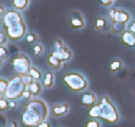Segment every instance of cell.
Listing matches in <instances>:
<instances>
[{
    "label": "cell",
    "instance_id": "6da1fadb",
    "mask_svg": "<svg viewBox=\"0 0 135 127\" xmlns=\"http://www.w3.org/2000/svg\"><path fill=\"white\" fill-rule=\"evenodd\" d=\"M49 115V107L43 99L34 98L27 101L21 113L20 123L23 127H38Z\"/></svg>",
    "mask_w": 135,
    "mask_h": 127
},
{
    "label": "cell",
    "instance_id": "7a4b0ae2",
    "mask_svg": "<svg viewBox=\"0 0 135 127\" xmlns=\"http://www.w3.org/2000/svg\"><path fill=\"white\" fill-rule=\"evenodd\" d=\"M90 119H103L110 124H115L120 120V113L116 105L107 95H102L94 106L88 109Z\"/></svg>",
    "mask_w": 135,
    "mask_h": 127
},
{
    "label": "cell",
    "instance_id": "3957f363",
    "mask_svg": "<svg viewBox=\"0 0 135 127\" xmlns=\"http://www.w3.org/2000/svg\"><path fill=\"white\" fill-rule=\"evenodd\" d=\"M3 23L5 26V31L9 39L12 40H18L27 35V26L22 15L16 11H9L6 12Z\"/></svg>",
    "mask_w": 135,
    "mask_h": 127
},
{
    "label": "cell",
    "instance_id": "277c9868",
    "mask_svg": "<svg viewBox=\"0 0 135 127\" xmlns=\"http://www.w3.org/2000/svg\"><path fill=\"white\" fill-rule=\"evenodd\" d=\"M9 86L5 92L4 96L8 100H18L22 98L23 92L28 88L33 81H35L28 74H15L9 77Z\"/></svg>",
    "mask_w": 135,
    "mask_h": 127
},
{
    "label": "cell",
    "instance_id": "5b68a950",
    "mask_svg": "<svg viewBox=\"0 0 135 127\" xmlns=\"http://www.w3.org/2000/svg\"><path fill=\"white\" fill-rule=\"evenodd\" d=\"M63 84L73 92H82L87 90L89 82L87 78L79 72H68L62 77Z\"/></svg>",
    "mask_w": 135,
    "mask_h": 127
},
{
    "label": "cell",
    "instance_id": "8992f818",
    "mask_svg": "<svg viewBox=\"0 0 135 127\" xmlns=\"http://www.w3.org/2000/svg\"><path fill=\"white\" fill-rule=\"evenodd\" d=\"M9 65L15 74H27L31 67V61L26 54L17 53L9 59Z\"/></svg>",
    "mask_w": 135,
    "mask_h": 127
},
{
    "label": "cell",
    "instance_id": "52a82bcc",
    "mask_svg": "<svg viewBox=\"0 0 135 127\" xmlns=\"http://www.w3.org/2000/svg\"><path fill=\"white\" fill-rule=\"evenodd\" d=\"M68 23L70 27L74 30H80L84 28L86 26V20L82 12L79 11L74 9L68 15Z\"/></svg>",
    "mask_w": 135,
    "mask_h": 127
},
{
    "label": "cell",
    "instance_id": "ba28073f",
    "mask_svg": "<svg viewBox=\"0 0 135 127\" xmlns=\"http://www.w3.org/2000/svg\"><path fill=\"white\" fill-rule=\"evenodd\" d=\"M98 102L97 95L95 92H91V90H84L80 93L79 98V103L81 106L85 107V108H90Z\"/></svg>",
    "mask_w": 135,
    "mask_h": 127
},
{
    "label": "cell",
    "instance_id": "9c48e42d",
    "mask_svg": "<svg viewBox=\"0 0 135 127\" xmlns=\"http://www.w3.org/2000/svg\"><path fill=\"white\" fill-rule=\"evenodd\" d=\"M51 115L56 119H61L66 116L70 111V105L67 102L56 103L51 106Z\"/></svg>",
    "mask_w": 135,
    "mask_h": 127
},
{
    "label": "cell",
    "instance_id": "30bf717a",
    "mask_svg": "<svg viewBox=\"0 0 135 127\" xmlns=\"http://www.w3.org/2000/svg\"><path fill=\"white\" fill-rule=\"evenodd\" d=\"M51 54L54 55L55 57H57V58L61 60V61H62L63 63L69 62L70 60L73 58V51L70 49L67 45H65V46L63 47V48H61V50H57V51L52 50Z\"/></svg>",
    "mask_w": 135,
    "mask_h": 127
},
{
    "label": "cell",
    "instance_id": "8fae6325",
    "mask_svg": "<svg viewBox=\"0 0 135 127\" xmlns=\"http://www.w3.org/2000/svg\"><path fill=\"white\" fill-rule=\"evenodd\" d=\"M109 20L105 16H98L94 21V30L97 33H104L108 30Z\"/></svg>",
    "mask_w": 135,
    "mask_h": 127
},
{
    "label": "cell",
    "instance_id": "7c38bea8",
    "mask_svg": "<svg viewBox=\"0 0 135 127\" xmlns=\"http://www.w3.org/2000/svg\"><path fill=\"white\" fill-rule=\"evenodd\" d=\"M120 42L124 46L128 48H134L135 47V34L131 33V31L126 30L123 34L120 35Z\"/></svg>",
    "mask_w": 135,
    "mask_h": 127
},
{
    "label": "cell",
    "instance_id": "4fadbf2b",
    "mask_svg": "<svg viewBox=\"0 0 135 127\" xmlns=\"http://www.w3.org/2000/svg\"><path fill=\"white\" fill-rule=\"evenodd\" d=\"M46 63H47L48 67L50 68L53 71H59L63 67V64L64 63L62 61L59 59L57 57H55L54 55H52L51 53L49 54L46 58Z\"/></svg>",
    "mask_w": 135,
    "mask_h": 127
},
{
    "label": "cell",
    "instance_id": "5bb4252c",
    "mask_svg": "<svg viewBox=\"0 0 135 127\" xmlns=\"http://www.w3.org/2000/svg\"><path fill=\"white\" fill-rule=\"evenodd\" d=\"M131 15L129 11H127V9H121V8H118L114 21L119 23H123V24H128V23L131 22Z\"/></svg>",
    "mask_w": 135,
    "mask_h": 127
},
{
    "label": "cell",
    "instance_id": "9a60e30c",
    "mask_svg": "<svg viewBox=\"0 0 135 127\" xmlns=\"http://www.w3.org/2000/svg\"><path fill=\"white\" fill-rule=\"evenodd\" d=\"M128 28L127 24H123V23L116 22V21H113L110 24V30L113 34L116 36H120L123 34Z\"/></svg>",
    "mask_w": 135,
    "mask_h": 127
},
{
    "label": "cell",
    "instance_id": "2e32d148",
    "mask_svg": "<svg viewBox=\"0 0 135 127\" xmlns=\"http://www.w3.org/2000/svg\"><path fill=\"white\" fill-rule=\"evenodd\" d=\"M43 87L45 89H52L55 84V75L51 71H46L44 74Z\"/></svg>",
    "mask_w": 135,
    "mask_h": 127
},
{
    "label": "cell",
    "instance_id": "e0dca14e",
    "mask_svg": "<svg viewBox=\"0 0 135 127\" xmlns=\"http://www.w3.org/2000/svg\"><path fill=\"white\" fill-rule=\"evenodd\" d=\"M43 84L40 83L39 81H33L31 84L29 85L27 89L30 90V92L32 93V96L37 98L38 96H40L43 92Z\"/></svg>",
    "mask_w": 135,
    "mask_h": 127
},
{
    "label": "cell",
    "instance_id": "ac0fdd59",
    "mask_svg": "<svg viewBox=\"0 0 135 127\" xmlns=\"http://www.w3.org/2000/svg\"><path fill=\"white\" fill-rule=\"evenodd\" d=\"M123 67H124V62L120 58H114L113 60L110 61V65H109V70H110V73L115 74V73H118L119 71H121Z\"/></svg>",
    "mask_w": 135,
    "mask_h": 127
},
{
    "label": "cell",
    "instance_id": "d6986e66",
    "mask_svg": "<svg viewBox=\"0 0 135 127\" xmlns=\"http://www.w3.org/2000/svg\"><path fill=\"white\" fill-rule=\"evenodd\" d=\"M12 7L17 11H24L29 5V0H11Z\"/></svg>",
    "mask_w": 135,
    "mask_h": 127
},
{
    "label": "cell",
    "instance_id": "ffe728a7",
    "mask_svg": "<svg viewBox=\"0 0 135 127\" xmlns=\"http://www.w3.org/2000/svg\"><path fill=\"white\" fill-rule=\"evenodd\" d=\"M28 74L31 76L35 81L41 80V79L44 77L43 74H42V72L40 71V69H38V68L35 67V66H31V67H30V69H29V71H28Z\"/></svg>",
    "mask_w": 135,
    "mask_h": 127
},
{
    "label": "cell",
    "instance_id": "44dd1931",
    "mask_svg": "<svg viewBox=\"0 0 135 127\" xmlns=\"http://www.w3.org/2000/svg\"><path fill=\"white\" fill-rule=\"evenodd\" d=\"M51 45L53 50L57 51V50H61V48H63V47L65 46V43H64V42L61 38H55L51 42Z\"/></svg>",
    "mask_w": 135,
    "mask_h": 127
},
{
    "label": "cell",
    "instance_id": "7402d4cb",
    "mask_svg": "<svg viewBox=\"0 0 135 127\" xmlns=\"http://www.w3.org/2000/svg\"><path fill=\"white\" fill-rule=\"evenodd\" d=\"M39 40V37L35 32H28L26 35V42L28 44H35Z\"/></svg>",
    "mask_w": 135,
    "mask_h": 127
},
{
    "label": "cell",
    "instance_id": "603a6c76",
    "mask_svg": "<svg viewBox=\"0 0 135 127\" xmlns=\"http://www.w3.org/2000/svg\"><path fill=\"white\" fill-rule=\"evenodd\" d=\"M33 54L35 57H40L42 54L44 53V50H45V47H44L43 43H41V42H37L35 44L33 45Z\"/></svg>",
    "mask_w": 135,
    "mask_h": 127
},
{
    "label": "cell",
    "instance_id": "cb8c5ba5",
    "mask_svg": "<svg viewBox=\"0 0 135 127\" xmlns=\"http://www.w3.org/2000/svg\"><path fill=\"white\" fill-rule=\"evenodd\" d=\"M9 109V100H8L6 97H3L0 100V112L8 111Z\"/></svg>",
    "mask_w": 135,
    "mask_h": 127
},
{
    "label": "cell",
    "instance_id": "d4e9b609",
    "mask_svg": "<svg viewBox=\"0 0 135 127\" xmlns=\"http://www.w3.org/2000/svg\"><path fill=\"white\" fill-rule=\"evenodd\" d=\"M85 127H101V123L97 119H89L85 123Z\"/></svg>",
    "mask_w": 135,
    "mask_h": 127
},
{
    "label": "cell",
    "instance_id": "484cf974",
    "mask_svg": "<svg viewBox=\"0 0 135 127\" xmlns=\"http://www.w3.org/2000/svg\"><path fill=\"white\" fill-rule=\"evenodd\" d=\"M8 86H9V80L3 77H0V94L4 95L8 89Z\"/></svg>",
    "mask_w": 135,
    "mask_h": 127
},
{
    "label": "cell",
    "instance_id": "4316f807",
    "mask_svg": "<svg viewBox=\"0 0 135 127\" xmlns=\"http://www.w3.org/2000/svg\"><path fill=\"white\" fill-rule=\"evenodd\" d=\"M117 9H118V8L110 7V8H109L108 11H107V16H108V19L110 22H112V21H114L115 16H116V13H117Z\"/></svg>",
    "mask_w": 135,
    "mask_h": 127
},
{
    "label": "cell",
    "instance_id": "83f0119b",
    "mask_svg": "<svg viewBox=\"0 0 135 127\" xmlns=\"http://www.w3.org/2000/svg\"><path fill=\"white\" fill-rule=\"evenodd\" d=\"M9 57V50L5 45H0V58L3 60L7 59Z\"/></svg>",
    "mask_w": 135,
    "mask_h": 127
},
{
    "label": "cell",
    "instance_id": "f1b7e54d",
    "mask_svg": "<svg viewBox=\"0 0 135 127\" xmlns=\"http://www.w3.org/2000/svg\"><path fill=\"white\" fill-rule=\"evenodd\" d=\"M98 3L101 5L102 7L104 8H110L113 7V5L114 4V1L115 0H97Z\"/></svg>",
    "mask_w": 135,
    "mask_h": 127
},
{
    "label": "cell",
    "instance_id": "f546056e",
    "mask_svg": "<svg viewBox=\"0 0 135 127\" xmlns=\"http://www.w3.org/2000/svg\"><path fill=\"white\" fill-rule=\"evenodd\" d=\"M9 40V37H8L6 31L0 30V45H5Z\"/></svg>",
    "mask_w": 135,
    "mask_h": 127
},
{
    "label": "cell",
    "instance_id": "4dcf8cb0",
    "mask_svg": "<svg viewBox=\"0 0 135 127\" xmlns=\"http://www.w3.org/2000/svg\"><path fill=\"white\" fill-rule=\"evenodd\" d=\"M32 97H33V96H32V93L30 92V90H29L28 89H27L25 92H23V95H22L23 99H25V100H27V101H29V100H31Z\"/></svg>",
    "mask_w": 135,
    "mask_h": 127
},
{
    "label": "cell",
    "instance_id": "1f68e13d",
    "mask_svg": "<svg viewBox=\"0 0 135 127\" xmlns=\"http://www.w3.org/2000/svg\"><path fill=\"white\" fill-rule=\"evenodd\" d=\"M7 118L5 115L0 113V127H7Z\"/></svg>",
    "mask_w": 135,
    "mask_h": 127
},
{
    "label": "cell",
    "instance_id": "d6a6232c",
    "mask_svg": "<svg viewBox=\"0 0 135 127\" xmlns=\"http://www.w3.org/2000/svg\"><path fill=\"white\" fill-rule=\"evenodd\" d=\"M128 24H129V25L128 26V31H131V33L135 34V20L131 21Z\"/></svg>",
    "mask_w": 135,
    "mask_h": 127
},
{
    "label": "cell",
    "instance_id": "836d02e7",
    "mask_svg": "<svg viewBox=\"0 0 135 127\" xmlns=\"http://www.w3.org/2000/svg\"><path fill=\"white\" fill-rule=\"evenodd\" d=\"M7 127H19V123L17 120H11L8 123Z\"/></svg>",
    "mask_w": 135,
    "mask_h": 127
},
{
    "label": "cell",
    "instance_id": "e575fe53",
    "mask_svg": "<svg viewBox=\"0 0 135 127\" xmlns=\"http://www.w3.org/2000/svg\"><path fill=\"white\" fill-rule=\"evenodd\" d=\"M38 127H52V125H51V123H50L49 121H47V120H45V121L41 123Z\"/></svg>",
    "mask_w": 135,
    "mask_h": 127
},
{
    "label": "cell",
    "instance_id": "d590c367",
    "mask_svg": "<svg viewBox=\"0 0 135 127\" xmlns=\"http://www.w3.org/2000/svg\"><path fill=\"white\" fill-rule=\"evenodd\" d=\"M5 14H6V9H5V8L3 7L2 5H0V17L4 18Z\"/></svg>",
    "mask_w": 135,
    "mask_h": 127
},
{
    "label": "cell",
    "instance_id": "8d00e7d4",
    "mask_svg": "<svg viewBox=\"0 0 135 127\" xmlns=\"http://www.w3.org/2000/svg\"><path fill=\"white\" fill-rule=\"evenodd\" d=\"M17 103L15 102L14 100L12 101H9V108H12V109H14V108H16L17 107Z\"/></svg>",
    "mask_w": 135,
    "mask_h": 127
},
{
    "label": "cell",
    "instance_id": "74e56055",
    "mask_svg": "<svg viewBox=\"0 0 135 127\" xmlns=\"http://www.w3.org/2000/svg\"><path fill=\"white\" fill-rule=\"evenodd\" d=\"M3 65H4V60L0 58V69H1V68L3 67Z\"/></svg>",
    "mask_w": 135,
    "mask_h": 127
},
{
    "label": "cell",
    "instance_id": "f35d334b",
    "mask_svg": "<svg viewBox=\"0 0 135 127\" xmlns=\"http://www.w3.org/2000/svg\"><path fill=\"white\" fill-rule=\"evenodd\" d=\"M2 22H3V18L0 17V26H1V24H2Z\"/></svg>",
    "mask_w": 135,
    "mask_h": 127
},
{
    "label": "cell",
    "instance_id": "ab89813d",
    "mask_svg": "<svg viewBox=\"0 0 135 127\" xmlns=\"http://www.w3.org/2000/svg\"><path fill=\"white\" fill-rule=\"evenodd\" d=\"M3 97H4V95H3V94H0V100H1V99H2Z\"/></svg>",
    "mask_w": 135,
    "mask_h": 127
}]
</instances>
